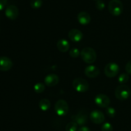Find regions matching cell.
<instances>
[{
	"instance_id": "1",
	"label": "cell",
	"mask_w": 131,
	"mask_h": 131,
	"mask_svg": "<svg viewBox=\"0 0 131 131\" xmlns=\"http://www.w3.org/2000/svg\"><path fill=\"white\" fill-rule=\"evenodd\" d=\"M81 56L84 62L87 64H92L97 59V53L94 49L90 47L84 48L81 52Z\"/></svg>"
},
{
	"instance_id": "2",
	"label": "cell",
	"mask_w": 131,
	"mask_h": 131,
	"mask_svg": "<svg viewBox=\"0 0 131 131\" xmlns=\"http://www.w3.org/2000/svg\"><path fill=\"white\" fill-rule=\"evenodd\" d=\"M115 96L119 100H125L129 98L131 95V90L129 86L122 84L118 86L115 91Z\"/></svg>"
},
{
	"instance_id": "3",
	"label": "cell",
	"mask_w": 131,
	"mask_h": 131,
	"mask_svg": "<svg viewBox=\"0 0 131 131\" xmlns=\"http://www.w3.org/2000/svg\"><path fill=\"white\" fill-rule=\"evenodd\" d=\"M108 10L110 14L115 16H118L124 10L123 4L120 0H111L109 3Z\"/></svg>"
},
{
	"instance_id": "4",
	"label": "cell",
	"mask_w": 131,
	"mask_h": 131,
	"mask_svg": "<svg viewBox=\"0 0 131 131\" xmlns=\"http://www.w3.org/2000/svg\"><path fill=\"white\" fill-rule=\"evenodd\" d=\"M73 87L75 91L79 92H86L89 89V83L83 78H76L72 82Z\"/></svg>"
},
{
	"instance_id": "5",
	"label": "cell",
	"mask_w": 131,
	"mask_h": 131,
	"mask_svg": "<svg viewBox=\"0 0 131 131\" xmlns=\"http://www.w3.org/2000/svg\"><path fill=\"white\" fill-rule=\"evenodd\" d=\"M54 110L58 115L63 116L66 115L69 112V105L65 100L61 99L58 100L55 104Z\"/></svg>"
},
{
	"instance_id": "6",
	"label": "cell",
	"mask_w": 131,
	"mask_h": 131,
	"mask_svg": "<svg viewBox=\"0 0 131 131\" xmlns=\"http://www.w3.org/2000/svg\"><path fill=\"white\" fill-rule=\"evenodd\" d=\"M118 65L115 62H110L104 68V73L107 77L112 78L117 75L119 72Z\"/></svg>"
},
{
	"instance_id": "7",
	"label": "cell",
	"mask_w": 131,
	"mask_h": 131,
	"mask_svg": "<svg viewBox=\"0 0 131 131\" xmlns=\"http://www.w3.org/2000/svg\"><path fill=\"white\" fill-rule=\"evenodd\" d=\"M95 103L100 107L106 108L110 105V99L104 94H99L95 98Z\"/></svg>"
},
{
	"instance_id": "8",
	"label": "cell",
	"mask_w": 131,
	"mask_h": 131,
	"mask_svg": "<svg viewBox=\"0 0 131 131\" xmlns=\"http://www.w3.org/2000/svg\"><path fill=\"white\" fill-rule=\"evenodd\" d=\"M90 118L92 121L95 124H101L105 120V116L99 110H94L90 113Z\"/></svg>"
},
{
	"instance_id": "9",
	"label": "cell",
	"mask_w": 131,
	"mask_h": 131,
	"mask_svg": "<svg viewBox=\"0 0 131 131\" xmlns=\"http://www.w3.org/2000/svg\"><path fill=\"white\" fill-rule=\"evenodd\" d=\"M19 9L15 5H9L5 10V15L10 20H15L19 16Z\"/></svg>"
},
{
	"instance_id": "10",
	"label": "cell",
	"mask_w": 131,
	"mask_h": 131,
	"mask_svg": "<svg viewBox=\"0 0 131 131\" xmlns=\"http://www.w3.org/2000/svg\"><path fill=\"white\" fill-rule=\"evenodd\" d=\"M13 66V62L10 58L5 56L0 57V71H7Z\"/></svg>"
},
{
	"instance_id": "11",
	"label": "cell",
	"mask_w": 131,
	"mask_h": 131,
	"mask_svg": "<svg viewBox=\"0 0 131 131\" xmlns=\"http://www.w3.org/2000/svg\"><path fill=\"white\" fill-rule=\"evenodd\" d=\"M84 73L89 78H95L99 74L100 70L95 66L89 65L84 69Z\"/></svg>"
},
{
	"instance_id": "12",
	"label": "cell",
	"mask_w": 131,
	"mask_h": 131,
	"mask_svg": "<svg viewBox=\"0 0 131 131\" xmlns=\"http://www.w3.org/2000/svg\"><path fill=\"white\" fill-rule=\"evenodd\" d=\"M83 34L79 30L72 29L69 31V38L73 42H79L82 40Z\"/></svg>"
},
{
	"instance_id": "13",
	"label": "cell",
	"mask_w": 131,
	"mask_h": 131,
	"mask_svg": "<svg viewBox=\"0 0 131 131\" xmlns=\"http://www.w3.org/2000/svg\"><path fill=\"white\" fill-rule=\"evenodd\" d=\"M59 77L56 74H47L44 78V82L46 85L49 87H53L58 83Z\"/></svg>"
},
{
	"instance_id": "14",
	"label": "cell",
	"mask_w": 131,
	"mask_h": 131,
	"mask_svg": "<svg viewBox=\"0 0 131 131\" xmlns=\"http://www.w3.org/2000/svg\"><path fill=\"white\" fill-rule=\"evenodd\" d=\"M72 119L79 125H83L87 122V114L83 112H79L76 115L72 116Z\"/></svg>"
},
{
	"instance_id": "15",
	"label": "cell",
	"mask_w": 131,
	"mask_h": 131,
	"mask_svg": "<svg viewBox=\"0 0 131 131\" xmlns=\"http://www.w3.org/2000/svg\"><path fill=\"white\" fill-rule=\"evenodd\" d=\"M78 20L80 24L86 25L91 21V16L86 12H81L78 15Z\"/></svg>"
},
{
	"instance_id": "16",
	"label": "cell",
	"mask_w": 131,
	"mask_h": 131,
	"mask_svg": "<svg viewBox=\"0 0 131 131\" xmlns=\"http://www.w3.org/2000/svg\"><path fill=\"white\" fill-rule=\"evenodd\" d=\"M57 48L61 52H66L70 49V44L67 40L60 39L57 42Z\"/></svg>"
},
{
	"instance_id": "17",
	"label": "cell",
	"mask_w": 131,
	"mask_h": 131,
	"mask_svg": "<svg viewBox=\"0 0 131 131\" xmlns=\"http://www.w3.org/2000/svg\"><path fill=\"white\" fill-rule=\"evenodd\" d=\"M51 101L46 98H43L40 100L38 103V105L41 110H47L51 107Z\"/></svg>"
},
{
	"instance_id": "18",
	"label": "cell",
	"mask_w": 131,
	"mask_h": 131,
	"mask_svg": "<svg viewBox=\"0 0 131 131\" xmlns=\"http://www.w3.org/2000/svg\"><path fill=\"white\" fill-rule=\"evenodd\" d=\"M46 86L43 83L38 82L34 86V90L37 93H42L44 91Z\"/></svg>"
},
{
	"instance_id": "19",
	"label": "cell",
	"mask_w": 131,
	"mask_h": 131,
	"mask_svg": "<svg viewBox=\"0 0 131 131\" xmlns=\"http://www.w3.org/2000/svg\"><path fill=\"white\" fill-rule=\"evenodd\" d=\"M77 130H78V124L75 121L69 122L65 127L66 131H77Z\"/></svg>"
},
{
	"instance_id": "20",
	"label": "cell",
	"mask_w": 131,
	"mask_h": 131,
	"mask_svg": "<svg viewBox=\"0 0 131 131\" xmlns=\"http://www.w3.org/2000/svg\"><path fill=\"white\" fill-rule=\"evenodd\" d=\"M42 5V0H31L30 6L33 9H38Z\"/></svg>"
},
{
	"instance_id": "21",
	"label": "cell",
	"mask_w": 131,
	"mask_h": 131,
	"mask_svg": "<svg viewBox=\"0 0 131 131\" xmlns=\"http://www.w3.org/2000/svg\"><path fill=\"white\" fill-rule=\"evenodd\" d=\"M129 74H126V73H122V74H120L118 77V82L119 83H122V84H124V83L127 82V81L129 80Z\"/></svg>"
},
{
	"instance_id": "22",
	"label": "cell",
	"mask_w": 131,
	"mask_h": 131,
	"mask_svg": "<svg viewBox=\"0 0 131 131\" xmlns=\"http://www.w3.org/2000/svg\"><path fill=\"white\" fill-rule=\"evenodd\" d=\"M106 113L110 118H114L116 115V110L113 107H106Z\"/></svg>"
},
{
	"instance_id": "23",
	"label": "cell",
	"mask_w": 131,
	"mask_h": 131,
	"mask_svg": "<svg viewBox=\"0 0 131 131\" xmlns=\"http://www.w3.org/2000/svg\"><path fill=\"white\" fill-rule=\"evenodd\" d=\"M69 55H70L71 57L77 58L81 55V53L78 48H74L71 49V50H70V51H69Z\"/></svg>"
},
{
	"instance_id": "24",
	"label": "cell",
	"mask_w": 131,
	"mask_h": 131,
	"mask_svg": "<svg viewBox=\"0 0 131 131\" xmlns=\"http://www.w3.org/2000/svg\"><path fill=\"white\" fill-rule=\"evenodd\" d=\"M101 130L102 131H113V126L111 123H104L101 127Z\"/></svg>"
},
{
	"instance_id": "25",
	"label": "cell",
	"mask_w": 131,
	"mask_h": 131,
	"mask_svg": "<svg viewBox=\"0 0 131 131\" xmlns=\"http://www.w3.org/2000/svg\"><path fill=\"white\" fill-rule=\"evenodd\" d=\"M95 6L97 9H98L99 10H102L105 8V3H104V1H101V0H99L96 2Z\"/></svg>"
},
{
	"instance_id": "26",
	"label": "cell",
	"mask_w": 131,
	"mask_h": 131,
	"mask_svg": "<svg viewBox=\"0 0 131 131\" xmlns=\"http://www.w3.org/2000/svg\"><path fill=\"white\" fill-rule=\"evenodd\" d=\"M125 71L128 74H131V60L129 61L125 66Z\"/></svg>"
},
{
	"instance_id": "27",
	"label": "cell",
	"mask_w": 131,
	"mask_h": 131,
	"mask_svg": "<svg viewBox=\"0 0 131 131\" xmlns=\"http://www.w3.org/2000/svg\"><path fill=\"white\" fill-rule=\"evenodd\" d=\"M8 0H0V10L5 8L7 4Z\"/></svg>"
},
{
	"instance_id": "28",
	"label": "cell",
	"mask_w": 131,
	"mask_h": 131,
	"mask_svg": "<svg viewBox=\"0 0 131 131\" xmlns=\"http://www.w3.org/2000/svg\"><path fill=\"white\" fill-rule=\"evenodd\" d=\"M78 131H90V129L88 127L84 126V127H82L80 128H79Z\"/></svg>"
},
{
	"instance_id": "29",
	"label": "cell",
	"mask_w": 131,
	"mask_h": 131,
	"mask_svg": "<svg viewBox=\"0 0 131 131\" xmlns=\"http://www.w3.org/2000/svg\"><path fill=\"white\" fill-rule=\"evenodd\" d=\"M95 1H99V0H95Z\"/></svg>"
}]
</instances>
